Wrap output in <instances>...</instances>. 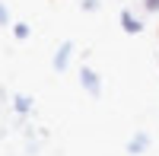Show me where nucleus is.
<instances>
[{
  "label": "nucleus",
  "mask_w": 159,
  "mask_h": 156,
  "mask_svg": "<svg viewBox=\"0 0 159 156\" xmlns=\"http://www.w3.org/2000/svg\"><path fill=\"white\" fill-rule=\"evenodd\" d=\"M99 3H96V0H83V10H96Z\"/></svg>",
  "instance_id": "6e6552de"
},
{
  "label": "nucleus",
  "mask_w": 159,
  "mask_h": 156,
  "mask_svg": "<svg viewBox=\"0 0 159 156\" xmlns=\"http://www.w3.org/2000/svg\"><path fill=\"white\" fill-rule=\"evenodd\" d=\"M147 144H150V137H147V134H137V137H130V144H127V153L140 156L143 150H147Z\"/></svg>",
  "instance_id": "20e7f679"
},
{
  "label": "nucleus",
  "mask_w": 159,
  "mask_h": 156,
  "mask_svg": "<svg viewBox=\"0 0 159 156\" xmlns=\"http://www.w3.org/2000/svg\"><path fill=\"white\" fill-rule=\"evenodd\" d=\"M70 42H64L61 48H57V54H54V61H51V67H54L57 73H64V70H67V64H70Z\"/></svg>",
  "instance_id": "f03ea898"
},
{
  "label": "nucleus",
  "mask_w": 159,
  "mask_h": 156,
  "mask_svg": "<svg viewBox=\"0 0 159 156\" xmlns=\"http://www.w3.org/2000/svg\"><path fill=\"white\" fill-rule=\"evenodd\" d=\"M80 83H83V89L89 96H102V83H99V73L92 67H83L80 70Z\"/></svg>",
  "instance_id": "f257e3e1"
},
{
  "label": "nucleus",
  "mask_w": 159,
  "mask_h": 156,
  "mask_svg": "<svg viewBox=\"0 0 159 156\" xmlns=\"http://www.w3.org/2000/svg\"><path fill=\"white\" fill-rule=\"evenodd\" d=\"M121 29H124L127 35H137V32L143 29V22H140V19H137L130 10H121Z\"/></svg>",
  "instance_id": "7ed1b4c3"
},
{
  "label": "nucleus",
  "mask_w": 159,
  "mask_h": 156,
  "mask_svg": "<svg viewBox=\"0 0 159 156\" xmlns=\"http://www.w3.org/2000/svg\"><path fill=\"white\" fill-rule=\"evenodd\" d=\"M0 22H3V25H10V16H7V10H3V7H0Z\"/></svg>",
  "instance_id": "1a4fd4ad"
},
{
  "label": "nucleus",
  "mask_w": 159,
  "mask_h": 156,
  "mask_svg": "<svg viewBox=\"0 0 159 156\" xmlns=\"http://www.w3.org/2000/svg\"><path fill=\"white\" fill-rule=\"evenodd\" d=\"M16 112H29V99L25 96H16Z\"/></svg>",
  "instance_id": "423d86ee"
},
{
  "label": "nucleus",
  "mask_w": 159,
  "mask_h": 156,
  "mask_svg": "<svg viewBox=\"0 0 159 156\" xmlns=\"http://www.w3.org/2000/svg\"><path fill=\"white\" fill-rule=\"evenodd\" d=\"M143 10L147 13H159V0H143Z\"/></svg>",
  "instance_id": "0eeeda50"
},
{
  "label": "nucleus",
  "mask_w": 159,
  "mask_h": 156,
  "mask_svg": "<svg viewBox=\"0 0 159 156\" xmlns=\"http://www.w3.org/2000/svg\"><path fill=\"white\" fill-rule=\"evenodd\" d=\"M13 35H16V38H29V25H25V22H16V25H13Z\"/></svg>",
  "instance_id": "39448f33"
}]
</instances>
